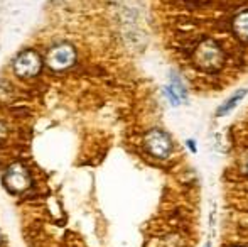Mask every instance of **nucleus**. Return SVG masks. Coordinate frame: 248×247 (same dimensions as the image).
I'll use <instances>...</instances> for the list:
<instances>
[{"instance_id": "1a4fd4ad", "label": "nucleus", "mask_w": 248, "mask_h": 247, "mask_svg": "<svg viewBox=\"0 0 248 247\" xmlns=\"http://www.w3.org/2000/svg\"><path fill=\"white\" fill-rule=\"evenodd\" d=\"M0 244H2V234H0Z\"/></svg>"}, {"instance_id": "f257e3e1", "label": "nucleus", "mask_w": 248, "mask_h": 247, "mask_svg": "<svg viewBox=\"0 0 248 247\" xmlns=\"http://www.w3.org/2000/svg\"><path fill=\"white\" fill-rule=\"evenodd\" d=\"M223 51L219 49V46L213 41H204L198 46V49L194 51V63L198 65V68H201L202 71H218L223 65Z\"/></svg>"}, {"instance_id": "20e7f679", "label": "nucleus", "mask_w": 248, "mask_h": 247, "mask_svg": "<svg viewBox=\"0 0 248 247\" xmlns=\"http://www.w3.org/2000/svg\"><path fill=\"white\" fill-rule=\"evenodd\" d=\"M145 148L152 156L155 158H167L172 151V144L170 139L167 137V134H164L162 131H152L145 135Z\"/></svg>"}, {"instance_id": "39448f33", "label": "nucleus", "mask_w": 248, "mask_h": 247, "mask_svg": "<svg viewBox=\"0 0 248 247\" xmlns=\"http://www.w3.org/2000/svg\"><path fill=\"white\" fill-rule=\"evenodd\" d=\"M9 188H12L14 191H22L29 186V175L26 173V169L22 166H14L12 169H9L5 178Z\"/></svg>"}, {"instance_id": "6e6552de", "label": "nucleus", "mask_w": 248, "mask_h": 247, "mask_svg": "<svg viewBox=\"0 0 248 247\" xmlns=\"http://www.w3.org/2000/svg\"><path fill=\"white\" fill-rule=\"evenodd\" d=\"M242 171L245 173V175H248V156H247V159L243 161V165H242Z\"/></svg>"}, {"instance_id": "0eeeda50", "label": "nucleus", "mask_w": 248, "mask_h": 247, "mask_svg": "<svg viewBox=\"0 0 248 247\" xmlns=\"http://www.w3.org/2000/svg\"><path fill=\"white\" fill-rule=\"evenodd\" d=\"M245 95H247V90H240V92H236L233 97H230V99L218 109V115H226L228 112H232V110L235 109L240 102H242V99Z\"/></svg>"}, {"instance_id": "423d86ee", "label": "nucleus", "mask_w": 248, "mask_h": 247, "mask_svg": "<svg viewBox=\"0 0 248 247\" xmlns=\"http://www.w3.org/2000/svg\"><path fill=\"white\" fill-rule=\"evenodd\" d=\"M233 31L236 37L243 43H248V10H243L233 19Z\"/></svg>"}, {"instance_id": "7ed1b4c3", "label": "nucleus", "mask_w": 248, "mask_h": 247, "mask_svg": "<svg viewBox=\"0 0 248 247\" xmlns=\"http://www.w3.org/2000/svg\"><path fill=\"white\" fill-rule=\"evenodd\" d=\"M76 60V51L73 46L69 44H59V46H54L52 49L47 53V66L54 71H61V69H66L75 63Z\"/></svg>"}, {"instance_id": "f03ea898", "label": "nucleus", "mask_w": 248, "mask_h": 247, "mask_svg": "<svg viewBox=\"0 0 248 247\" xmlns=\"http://www.w3.org/2000/svg\"><path fill=\"white\" fill-rule=\"evenodd\" d=\"M41 66H43V61L39 54L32 49H26L14 61V71L20 78H32L41 71Z\"/></svg>"}]
</instances>
